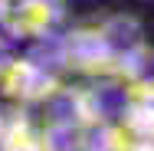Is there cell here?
Here are the masks:
<instances>
[{"label":"cell","instance_id":"obj_1","mask_svg":"<svg viewBox=\"0 0 154 151\" xmlns=\"http://www.w3.org/2000/svg\"><path fill=\"white\" fill-rule=\"evenodd\" d=\"M59 17V0H0V23L10 36L36 39Z\"/></svg>","mask_w":154,"mask_h":151},{"label":"cell","instance_id":"obj_2","mask_svg":"<svg viewBox=\"0 0 154 151\" xmlns=\"http://www.w3.org/2000/svg\"><path fill=\"white\" fill-rule=\"evenodd\" d=\"M0 92L17 102H30L49 95L53 89H49V76L30 59H7L0 62Z\"/></svg>","mask_w":154,"mask_h":151}]
</instances>
